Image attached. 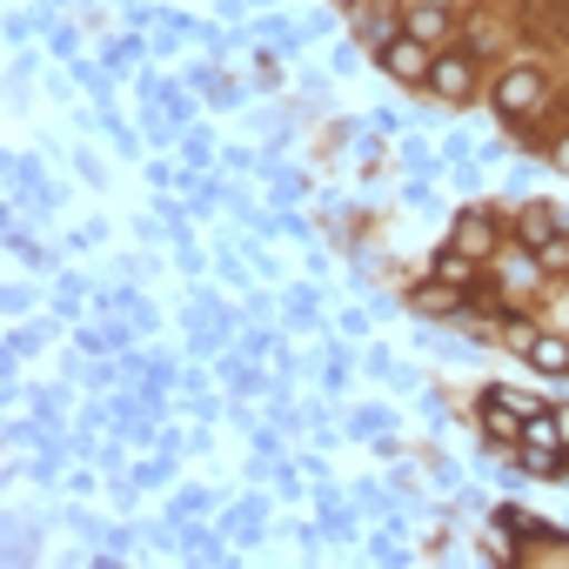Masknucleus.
<instances>
[{
	"label": "nucleus",
	"instance_id": "obj_15",
	"mask_svg": "<svg viewBox=\"0 0 569 569\" xmlns=\"http://www.w3.org/2000/svg\"><path fill=\"white\" fill-rule=\"evenodd\" d=\"M516 469H522V476H556V469H562V449H529V442H522V449H516Z\"/></svg>",
	"mask_w": 569,
	"mask_h": 569
},
{
	"label": "nucleus",
	"instance_id": "obj_22",
	"mask_svg": "<svg viewBox=\"0 0 569 569\" xmlns=\"http://www.w3.org/2000/svg\"><path fill=\"white\" fill-rule=\"evenodd\" d=\"M34 349H41V329H14L8 336V356H34Z\"/></svg>",
	"mask_w": 569,
	"mask_h": 569
},
{
	"label": "nucleus",
	"instance_id": "obj_4",
	"mask_svg": "<svg viewBox=\"0 0 569 569\" xmlns=\"http://www.w3.org/2000/svg\"><path fill=\"white\" fill-rule=\"evenodd\" d=\"M449 248H462V254L489 261V254L502 248V221H496L489 208H462V214H456V228H449Z\"/></svg>",
	"mask_w": 569,
	"mask_h": 569
},
{
	"label": "nucleus",
	"instance_id": "obj_24",
	"mask_svg": "<svg viewBox=\"0 0 569 569\" xmlns=\"http://www.w3.org/2000/svg\"><path fill=\"white\" fill-rule=\"evenodd\" d=\"M181 154H188V161L201 168V161H208V134H188V141H181Z\"/></svg>",
	"mask_w": 569,
	"mask_h": 569
},
{
	"label": "nucleus",
	"instance_id": "obj_13",
	"mask_svg": "<svg viewBox=\"0 0 569 569\" xmlns=\"http://www.w3.org/2000/svg\"><path fill=\"white\" fill-rule=\"evenodd\" d=\"M489 336H496V342H502V349H522V356H529V342H536V336H542V329H529V322H522V316H496V322H489Z\"/></svg>",
	"mask_w": 569,
	"mask_h": 569
},
{
	"label": "nucleus",
	"instance_id": "obj_5",
	"mask_svg": "<svg viewBox=\"0 0 569 569\" xmlns=\"http://www.w3.org/2000/svg\"><path fill=\"white\" fill-rule=\"evenodd\" d=\"M429 94H436V101H469V94H476V54H436Z\"/></svg>",
	"mask_w": 569,
	"mask_h": 569
},
{
	"label": "nucleus",
	"instance_id": "obj_21",
	"mask_svg": "<svg viewBox=\"0 0 569 569\" xmlns=\"http://www.w3.org/2000/svg\"><path fill=\"white\" fill-rule=\"evenodd\" d=\"M128 61H141V41H134V34H128V41H114V48H108V68H128Z\"/></svg>",
	"mask_w": 569,
	"mask_h": 569
},
{
	"label": "nucleus",
	"instance_id": "obj_8",
	"mask_svg": "<svg viewBox=\"0 0 569 569\" xmlns=\"http://www.w3.org/2000/svg\"><path fill=\"white\" fill-rule=\"evenodd\" d=\"M402 34H416V41H429V48H442L449 41V8L442 0H422V8L402 21Z\"/></svg>",
	"mask_w": 569,
	"mask_h": 569
},
{
	"label": "nucleus",
	"instance_id": "obj_18",
	"mask_svg": "<svg viewBox=\"0 0 569 569\" xmlns=\"http://www.w3.org/2000/svg\"><path fill=\"white\" fill-rule=\"evenodd\" d=\"M201 509H208V489H181V496L168 502V516H174V522H188V516H201Z\"/></svg>",
	"mask_w": 569,
	"mask_h": 569
},
{
	"label": "nucleus",
	"instance_id": "obj_14",
	"mask_svg": "<svg viewBox=\"0 0 569 569\" xmlns=\"http://www.w3.org/2000/svg\"><path fill=\"white\" fill-rule=\"evenodd\" d=\"M496 529H516V536H522V549H536V542H542L536 516H529V509H516V502H502V509H496Z\"/></svg>",
	"mask_w": 569,
	"mask_h": 569
},
{
	"label": "nucleus",
	"instance_id": "obj_26",
	"mask_svg": "<svg viewBox=\"0 0 569 569\" xmlns=\"http://www.w3.org/2000/svg\"><path fill=\"white\" fill-rule=\"evenodd\" d=\"M556 429H562V449H569V402L556 409Z\"/></svg>",
	"mask_w": 569,
	"mask_h": 569
},
{
	"label": "nucleus",
	"instance_id": "obj_12",
	"mask_svg": "<svg viewBox=\"0 0 569 569\" xmlns=\"http://www.w3.org/2000/svg\"><path fill=\"white\" fill-rule=\"evenodd\" d=\"M529 369L569 376V336H536V342H529Z\"/></svg>",
	"mask_w": 569,
	"mask_h": 569
},
{
	"label": "nucleus",
	"instance_id": "obj_1",
	"mask_svg": "<svg viewBox=\"0 0 569 569\" xmlns=\"http://www.w3.org/2000/svg\"><path fill=\"white\" fill-rule=\"evenodd\" d=\"M542 101H549V81H542V68H509V74L496 81V114H502V121L542 114Z\"/></svg>",
	"mask_w": 569,
	"mask_h": 569
},
{
	"label": "nucleus",
	"instance_id": "obj_6",
	"mask_svg": "<svg viewBox=\"0 0 569 569\" xmlns=\"http://www.w3.org/2000/svg\"><path fill=\"white\" fill-rule=\"evenodd\" d=\"M409 309H416V316H449V322H456V316L469 309V296H462V289H449V281H442V274H429V281H422V289L409 296Z\"/></svg>",
	"mask_w": 569,
	"mask_h": 569
},
{
	"label": "nucleus",
	"instance_id": "obj_25",
	"mask_svg": "<svg viewBox=\"0 0 569 569\" xmlns=\"http://www.w3.org/2000/svg\"><path fill=\"white\" fill-rule=\"evenodd\" d=\"M549 161H556V168H562V174H569V134H562V141H556V148H549Z\"/></svg>",
	"mask_w": 569,
	"mask_h": 569
},
{
	"label": "nucleus",
	"instance_id": "obj_2",
	"mask_svg": "<svg viewBox=\"0 0 569 569\" xmlns=\"http://www.w3.org/2000/svg\"><path fill=\"white\" fill-rule=\"evenodd\" d=\"M529 409H542V402H529V396H516V389H482V436H489V442H516Z\"/></svg>",
	"mask_w": 569,
	"mask_h": 569
},
{
	"label": "nucleus",
	"instance_id": "obj_20",
	"mask_svg": "<svg viewBox=\"0 0 569 569\" xmlns=\"http://www.w3.org/2000/svg\"><path fill=\"white\" fill-rule=\"evenodd\" d=\"M134 482H141V489H154V482H168V456H148V462L134 469Z\"/></svg>",
	"mask_w": 569,
	"mask_h": 569
},
{
	"label": "nucleus",
	"instance_id": "obj_3",
	"mask_svg": "<svg viewBox=\"0 0 569 569\" xmlns=\"http://www.w3.org/2000/svg\"><path fill=\"white\" fill-rule=\"evenodd\" d=\"M376 61H382V74H389V81H429L436 48H429V41H416V34H402V41H382V48H376Z\"/></svg>",
	"mask_w": 569,
	"mask_h": 569
},
{
	"label": "nucleus",
	"instance_id": "obj_23",
	"mask_svg": "<svg viewBox=\"0 0 569 569\" xmlns=\"http://www.w3.org/2000/svg\"><path fill=\"white\" fill-rule=\"evenodd\" d=\"M382 429H389V416H382V409H362V416H356V436H382Z\"/></svg>",
	"mask_w": 569,
	"mask_h": 569
},
{
	"label": "nucleus",
	"instance_id": "obj_19",
	"mask_svg": "<svg viewBox=\"0 0 569 569\" xmlns=\"http://www.w3.org/2000/svg\"><path fill=\"white\" fill-rule=\"evenodd\" d=\"M489 48H502V34L489 21H469V54H489Z\"/></svg>",
	"mask_w": 569,
	"mask_h": 569
},
{
	"label": "nucleus",
	"instance_id": "obj_17",
	"mask_svg": "<svg viewBox=\"0 0 569 569\" xmlns=\"http://www.w3.org/2000/svg\"><path fill=\"white\" fill-rule=\"evenodd\" d=\"M402 161H409V174H416V181H429V174H436V154H429L422 141H402Z\"/></svg>",
	"mask_w": 569,
	"mask_h": 569
},
{
	"label": "nucleus",
	"instance_id": "obj_27",
	"mask_svg": "<svg viewBox=\"0 0 569 569\" xmlns=\"http://www.w3.org/2000/svg\"><path fill=\"white\" fill-rule=\"evenodd\" d=\"M342 8H349V0H342Z\"/></svg>",
	"mask_w": 569,
	"mask_h": 569
},
{
	"label": "nucleus",
	"instance_id": "obj_11",
	"mask_svg": "<svg viewBox=\"0 0 569 569\" xmlns=\"http://www.w3.org/2000/svg\"><path fill=\"white\" fill-rule=\"evenodd\" d=\"M516 442H529V449H562V429H556V409H529L522 416V436ZM569 456V449H562Z\"/></svg>",
	"mask_w": 569,
	"mask_h": 569
},
{
	"label": "nucleus",
	"instance_id": "obj_9",
	"mask_svg": "<svg viewBox=\"0 0 569 569\" xmlns=\"http://www.w3.org/2000/svg\"><path fill=\"white\" fill-rule=\"evenodd\" d=\"M349 21H356V34H362L369 48H382V41H396V34H389L396 21H389V8H376V0H349Z\"/></svg>",
	"mask_w": 569,
	"mask_h": 569
},
{
	"label": "nucleus",
	"instance_id": "obj_7",
	"mask_svg": "<svg viewBox=\"0 0 569 569\" xmlns=\"http://www.w3.org/2000/svg\"><path fill=\"white\" fill-rule=\"evenodd\" d=\"M556 234H562V214H556V208H522V214H516V241H522V248H549Z\"/></svg>",
	"mask_w": 569,
	"mask_h": 569
},
{
	"label": "nucleus",
	"instance_id": "obj_16",
	"mask_svg": "<svg viewBox=\"0 0 569 569\" xmlns=\"http://www.w3.org/2000/svg\"><path fill=\"white\" fill-rule=\"evenodd\" d=\"M254 34H261V41H268V54H302V34H296V28H289V21H261V28H254Z\"/></svg>",
	"mask_w": 569,
	"mask_h": 569
},
{
	"label": "nucleus",
	"instance_id": "obj_10",
	"mask_svg": "<svg viewBox=\"0 0 569 569\" xmlns=\"http://www.w3.org/2000/svg\"><path fill=\"white\" fill-rule=\"evenodd\" d=\"M429 274H442L449 289H462V296H469V289H476V254H462V248H442V254L429 261Z\"/></svg>",
	"mask_w": 569,
	"mask_h": 569
}]
</instances>
